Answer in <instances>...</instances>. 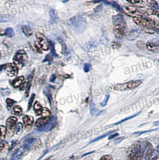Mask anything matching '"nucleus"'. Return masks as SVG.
<instances>
[{"label":"nucleus","mask_w":159,"mask_h":160,"mask_svg":"<svg viewBox=\"0 0 159 160\" xmlns=\"http://www.w3.org/2000/svg\"><path fill=\"white\" fill-rule=\"evenodd\" d=\"M5 71L7 73L8 75L10 77H13L17 75L18 71H19V67L15 64V63L9 64L4 67Z\"/></svg>","instance_id":"nucleus-10"},{"label":"nucleus","mask_w":159,"mask_h":160,"mask_svg":"<svg viewBox=\"0 0 159 160\" xmlns=\"http://www.w3.org/2000/svg\"><path fill=\"white\" fill-rule=\"evenodd\" d=\"M34 112L36 115L39 116L42 114L43 108H42L41 105L40 104V103L39 102H36L34 105Z\"/></svg>","instance_id":"nucleus-14"},{"label":"nucleus","mask_w":159,"mask_h":160,"mask_svg":"<svg viewBox=\"0 0 159 160\" xmlns=\"http://www.w3.org/2000/svg\"><path fill=\"white\" fill-rule=\"evenodd\" d=\"M133 21L135 23H137V25L142 26L148 28H153L156 25V22L154 20L144 16L135 18H133Z\"/></svg>","instance_id":"nucleus-3"},{"label":"nucleus","mask_w":159,"mask_h":160,"mask_svg":"<svg viewBox=\"0 0 159 160\" xmlns=\"http://www.w3.org/2000/svg\"><path fill=\"white\" fill-rule=\"evenodd\" d=\"M101 160H113V158L110 156V155H105V156H103L101 158Z\"/></svg>","instance_id":"nucleus-23"},{"label":"nucleus","mask_w":159,"mask_h":160,"mask_svg":"<svg viewBox=\"0 0 159 160\" xmlns=\"http://www.w3.org/2000/svg\"><path fill=\"white\" fill-rule=\"evenodd\" d=\"M23 121L25 128L26 130H29L34 123V118L31 116L25 115L23 118Z\"/></svg>","instance_id":"nucleus-12"},{"label":"nucleus","mask_w":159,"mask_h":160,"mask_svg":"<svg viewBox=\"0 0 159 160\" xmlns=\"http://www.w3.org/2000/svg\"><path fill=\"white\" fill-rule=\"evenodd\" d=\"M24 80L25 79L23 76H20V77L16 78L15 80L13 81V83H12L13 86L15 88L20 87L23 84Z\"/></svg>","instance_id":"nucleus-15"},{"label":"nucleus","mask_w":159,"mask_h":160,"mask_svg":"<svg viewBox=\"0 0 159 160\" xmlns=\"http://www.w3.org/2000/svg\"><path fill=\"white\" fill-rule=\"evenodd\" d=\"M146 47L148 51L157 53L159 52V42H148L146 43Z\"/></svg>","instance_id":"nucleus-11"},{"label":"nucleus","mask_w":159,"mask_h":160,"mask_svg":"<svg viewBox=\"0 0 159 160\" xmlns=\"http://www.w3.org/2000/svg\"><path fill=\"white\" fill-rule=\"evenodd\" d=\"M41 115V117L36 121V125L38 127H42L44 125L47 124L51 120V112L47 108H43L42 114Z\"/></svg>","instance_id":"nucleus-5"},{"label":"nucleus","mask_w":159,"mask_h":160,"mask_svg":"<svg viewBox=\"0 0 159 160\" xmlns=\"http://www.w3.org/2000/svg\"><path fill=\"white\" fill-rule=\"evenodd\" d=\"M27 60V55L24 51H19L17 52L14 57L15 64L19 67L24 66Z\"/></svg>","instance_id":"nucleus-8"},{"label":"nucleus","mask_w":159,"mask_h":160,"mask_svg":"<svg viewBox=\"0 0 159 160\" xmlns=\"http://www.w3.org/2000/svg\"><path fill=\"white\" fill-rule=\"evenodd\" d=\"M130 4H132L134 7L137 8H144L146 5V2L142 0H128V1Z\"/></svg>","instance_id":"nucleus-13"},{"label":"nucleus","mask_w":159,"mask_h":160,"mask_svg":"<svg viewBox=\"0 0 159 160\" xmlns=\"http://www.w3.org/2000/svg\"><path fill=\"white\" fill-rule=\"evenodd\" d=\"M34 95H32V97H31V99H30V100H29V104H28V109H31V106H32V102H33V100H34Z\"/></svg>","instance_id":"nucleus-24"},{"label":"nucleus","mask_w":159,"mask_h":160,"mask_svg":"<svg viewBox=\"0 0 159 160\" xmlns=\"http://www.w3.org/2000/svg\"><path fill=\"white\" fill-rule=\"evenodd\" d=\"M36 38L38 44L40 48L44 51H47L49 49V44L44 36L41 33H37Z\"/></svg>","instance_id":"nucleus-9"},{"label":"nucleus","mask_w":159,"mask_h":160,"mask_svg":"<svg viewBox=\"0 0 159 160\" xmlns=\"http://www.w3.org/2000/svg\"><path fill=\"white\" fill-rule=\"evenodd\" d=\"M153 160H159V153L155 156V157L153 158Z\"/></svg>","instance_id":"nucleus-25"},{"label":"nucleus","mask_w":159,"mask_h":160,"mask_svg":"<svg viewBox=\"0 0 159 160\" xmlns=\"http://www.w3.org/2000/svg\"><path fill=\"white\" fill-rule=\"evenodd\" d=\"M152 149L150 148V149H148L146 154H145V160H150V159L151 158V157H152Z\"/></svg>","instance_id":"nucleus-20"},{"label":"nucleus","mask_w":159,"mask_h":160,"mask_svg":"<svg viewBox=\"0 0 159 160\" xmlns=\"http://www.w3.org/2000/svg\"><path fill=\"white\" fill-rule=\"evenodd\" d=\"M22 30H23V32L25 33V34L27 36H31L32 34V30L30 29L29 28H28V27H23Z\"/></svg>","instance_id":"nucleus-19"},{"label":"nucleus","mask_w":159,"mask_h":160,"mask_svg":"<svg viewBox=\"0 0 159 160\" xmlns=\"http://www.w3.org/2000/svg\"><path fill=\"white\" fill-rule=\"evenodd\" d=\"M111 46L114 49H120L121 48L122 45L118 42H113L111 43Z\"/></svg>","instance_id":"nucleus-21"},{"label":"nucleus","mask_w":159,"mask_h":160,"mask_svg":"<svg viewBox=\"0 0 159 160\" xmlns=\"http://www.w3.org/2000/svg\"><path fill=\"white\" fill-rule=\"evenodd\" d=\"M141 146L137 143L133 145L131 148L130 154L128 160H141L143 153L140 150Z\"/></svg>","instance_id":"nucleus-4"},{"label":"nucleus","mask_w":159,"mask_h":160,"mask_svg":"<svg viewBox=\"0 0 159 160\" xmlns=\"http://www.w3.org/2000/svg\"><path fill=\"white\" fill-rule=\"evenodd\" d=\"M141 83V80H132L124 83L117 84L114 87V89L118 91H124L128 89H133L138 87Z\"/></svg>","instance_id":"nucleus-2"},{"label":"nucleus","mask_w":159,"mask_h":160,"mask_svg":"<svg viewBox=\"0 0 159 160\" xmlns=\"http://www.w3.org/2000/svg\"><path fill=\"white\" fill-rule=\"evenodd\" d=\"M123 13L129 16L133 17V18H137V17H141L144 16V14L140 12L139 10H137L136 7H134L133 6H124L123 8Z\"/></svg>","instance_id":"nucleus-6"},{"label":"nucleus","mask_w":159,"mask_h":160,"mask_svg":"<svg viewBox=\"0 0 159 160\" xmlns=\"http://www.w3.org/2000/svg\"><path fill=\"white\" fill-rule=\"evenodd\" d=\"M15 102V101L13 100H12V99H10V98L7 99V103L8 106L10 108L11 106H12Z\"/></svg>","instance_id":"nucleus-22"},{"label":"nucleus","mask_w":159,"mask_h":160,"mask_svg":"<svg viewBox=\"0 0 159 160\" xmlns=\"http://www.w3.org/2000/svg\"><path fill=\"white\" fill-rule=\"evenodd\" d=\"M8 149V145L7 143L4 142H0V156L3 155L7 152Z\"/></svg>","instance_id":"nucleus-18"},{"label":"nucleus","mask_w":159,"mask_h":160,"mask_svg":"<svg viewBox=\"0 0 159 160\" xmlns=\"http://www.w3.org/2000/svg\"><path fill=\"white\" fill-rule=\"evenodd\" d=\"M7 134V128L5 126L1 125L0 126V142H3V140L6 138V136Z\"/></svg>","instance_id":"nucleus-16"},{"label":"nucleus","mask_w":159,"mask_h":160,"mask_svg":"<svg viewBox=\"0 0 159 160\" xmlns=\"http://www.w3.org/2000/svg\"><path fill=\"white\" fill-rule=\"evenodd\" d=\"M12 114H13L14 115H16V116H19V117L22 115L23 111H22L21 107L19 106H15L13 109V110L12 111Z\"/></svg>","instance_id":"nucleus-17"},{"label":"nucleus","mask_w":159,"mask_h":160,"mask_svg":"<svg viewBox=\"0 0 159 160\" xmlns=\"http://www.w3.org/2000/svg\"><path fill=\"white\" fill-rule=\"evenodd\" d=\"M17 121V118L15 117H10L6 122V128H7V134L10 137H12L15 134L16 130V123Z\"/></svg>","instance_id":"nucleus-7"},{"label":"nucleus","mask_w":159,"mask_h":160,"mask_svg":"<svg viewBox=\"0 0 159 160\" xmlns=\"http://www.w3.org/2000/svg\"><path fill=\"white\" fill-rule=\"evenodd\" d=\"M125 23L120 16L114 19V34L118 38H122L124 35Z\"/></svg>","instance_id":"nucleus-1"}]
</instances>
